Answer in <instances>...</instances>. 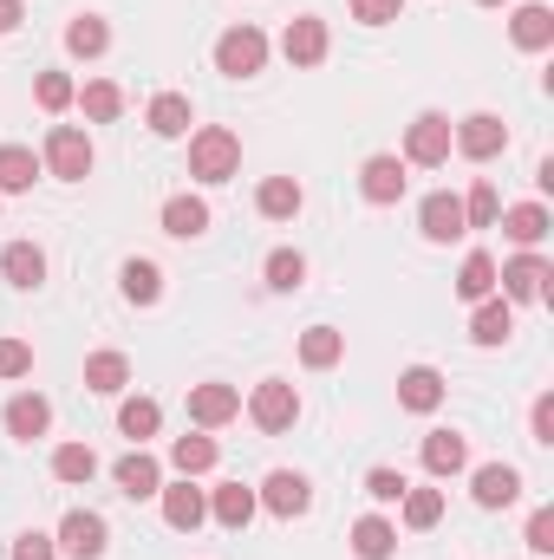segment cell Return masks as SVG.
<instances>
[{"label":"cell","instance_id":"ffe728a7","mask_svg":"<svg viewBox=\"0 0 554 560\" xmlns=\"http://www.w3.org/2000/svg\"><path fill=\"white\" fill-rule=\"evenodd\" d=\"M255 509H262V502H255V489H242V482H222V489L209 495V515H216L222 528H235V535L255 522Z\"/></svg>","mask_w":554,"mask_h":560},{"label":"cell","instance_id":"7a4b0ae2","mask_svg":"<svg viewBox=\"0 0 554 560\" xmlns=\"http://www.w3.org/2000/svg\"><path fill=\"white\" fill-rule=\"evenodd\" d=\"M262 66H268V33H262V26H229V33L216 39V72L255 79Z\"/></svg>","mask_w":554,"mask_h":560},{"label":"cell","instance_id":"ba28073f","mask_svg":"<svg viewBox=\"0 0 554 560\" xmlns=\"http://www.w3.org/2000/svg\"><path fill=\"white\" fill-rule=\"evenodd\" d=\"M417 229H424V242H457V235H470V222H463V196H450V189L424 196Z\"/></svg>","mask_w":554,"mask_h":560},{"label":"cell","instance_id":"8fae6325","mask_svg":"<svg viewBox=\"0 0 554 560\" xmlns=\"http://www.w3.org/2000/svg\"><path fill=\"white\" fill-rule=\"evenodd\" d=\"M496 280H503V293H509V300H542L554 275H549V261L529 248V255H516L509 268H496Z\"/></svg>","mask_w":554,"mask_h":560},{"label":"cell","instance_id":"4dcf8cb0","mask_svg":"<svg viewBox=\"0 0 554 560\" xmlns=\"http://www.w3.org/2000/svg\"><path fill=\"white\" fill-rule=\"evenodd\" d=\"M392 548H399V528H392V522L366 515V522L353 528V555L359 560H392Z\"/></svg>","mask_w":554,"mask_h":560},{"label":"cell","instance_id":"d590c367","mask_svg":"<svg viewBox=\"0 0 554 560\" xmlns=\"http://www.w3.org/2000/svg\"><path fill=\"white\" fill-rule=\"evenodd\" d=\"M53 476H59V482H92V476H99V456H92L85 443H59V450H53Z\"/></svg>","mask_w":554,"mask_h":560},{"label":"cell","instance_id":"60d3db41","mask_svg":"<svg viewBox=\"0 0 554 560\" xmlns=\"http://www.w3.org/2000/svg\"><path fill=\"white\" fill-rule=\"evenodd\" d=\"M300 280H307V261H300L293 248H275V255H268V287H275V293H300Z\"/></svg>","mask_w":554,"mask_h":560},{"label":"cell","instance_id":"5b68a950","mask_svg":"<svg viewBox=\"0 0 554 560\" xmlns=\"http://www.w3.org/2000/svg\"><path fill=\"white\" fill-rule=\"evenodd\" d=\"M249 418H255V430H287V423L300 418V392L287 385V378H262L255 385V398H249Z\"/></svg>","mask_w":554,"mask_h":560},{"label":"cell","instance_id":"ab89813d","mask_svg":"<svg viewBox=\"0 0 554 560\" xmlns=\"http://www.w3.org/2000/svg\"><path fill=\"white\" fill-rule=\"evenodd\" d=\"M457 293H463V300H489V293H496V261H489V255H470L463 275H457Z\"/></svg>","mask_w":554,"mask_h":560},{"label":"cell","instance_id":"4316f807","mask_svg":"<svg viewBox=\"0 0 554 560\" xmlns=\"http://www.w3.org/2000/svg\"><path fill=\"white\" fill-rule=\"evenodd\" d=\"M509 332H516V313H509V300H476L470 339H476V346H503Z\"/></svg>","mask_w":554,"mask_h":560},{"label":"cell","instance_id":"8d00e7d4","mask_svg":"<svg viewBox=\"0 0 554 560\" xmlns=\"http://www.w3.org/2000/svg\"><path fill=\"white\" fill-rule=\"evenodd\" d=\"M399 509H405V528H437L443 522V489H405Z\"/></svg>","mask_w":554,"mask_h":560},{"label":"cell","instance_id":"44dd1931","mask_svg":"<svg viewBox=\"0 0 554 560\" xmlns=\"http://www.w3.org/2000/svg\"><path fill=\"white\" fill-rule=\"evenodd\" d=\"M399 405H405V411H417V418H424V411H437V405H443V372L412 365V372L399 378Z\"/></svg>","mask_w":554,"mask_h":560},{"label":"cell","instance_id":"9a60e30c","mask_svg":"<svg viewBox=\"0 0 554 560\" xmlns=\"http://www.w3.org/2000/svg\"><path fill=\"white\" fill-rule=\"evenodd\" d=\"M163 235H176V242L209 235V202H203V196H170V202H163Z\"/></svg>","mask_w":554,"mask_h":560},{"label":"cell","instance_id":"4fadbf2b","mask_svg":"<svg viewBox=\"0 0 554 560\" xmlns=\"http://www.w3.org/2000/svg\"><path fill=\"white\" fill-rule=\"evenodd\" d=\"M235 411H242V392L235 385H196L189 392V423H203V430H222Z\"/></svg>","mask_w":554,"mask_h":560},{"label":"cell","instance_id":"cb8c5ba5","mask_svg":"<svg viewBox=\"0 0 554 560\" xmlns=\"http://www.w3.org/2000/svg\"><path fill=\"white\" fill-rule=\"evenodd\" d=\"M463 463H470V443H463L457 430H430V436H424V469H430V476H457Z\"/></svg>","mask_w":554,"mask_h":560},{"label":"cell","instance_id":"6da1fadb","mask_svg":"<svg viewBox=\"0 0 554 560\" xmlns=\"http://www.w3.org/2000/svg\"><path fill=\"white\" fill-rule=\"evenodd\" d=\"M235 170H242V138H235V131L203 125V131L189 138V176H196V183H229Z\"/></svg>","mask_w":554,"mask_h":560},{"label":"cell","instance_id":"74e56055","mask_svg":"<svg viewBox=\"0 0 554 560\" xmlns=\"http://www.w3.org/2000/svg\"><path fill=\"white\" fill-rule=\"evenodd\" d=\"M157 423H163V411H157V398H125V411H118V430H125L131 443H143V436H157Z\"/></svg>","mask_w":554,"mask_h":560},{"label":"cell","instance_id":"f907efd6","mask_svg":"<svg viewBox=\"0 0 554 560\" xmlns=\"http://www.w3.org/2000/svg\"><path fill=\"white\" fill-rule=\"evenodd\" d=\"M476 7H503V0H476Z\"/></svg>","mask_w":554,"mask_h":560},{"label":"cell","instance_id":"7bdbcfd3","mask_svg":"<svg viewBox=\"0 0 554 560\" xmlns=\"http://www.w3.org/2000/svg\"><path fill=\"white\" fill-rule=\"evenodd\" d=\"M33 372V346L26 339H0V378H26Z\"/></svg>","mask_w":554,"mask_h":560},{"label":"cell","instance_id":"7dc6e473","mask_svg":"<svg viewBox=\"0 0 554 560\" xmlns=\"http://www.w3.org/2000/svg\"><path fill=\"white\" fill-rule=\"evenodd\" d=\"M13 560H59V548H53V535H20Z\"/></svg>","mask_w":554,"mask_h":560},{"label":"cell","instance_id":"8992f818","mask_svg":"<svg viewBox=\"0 0 554 560\" xmlns=\"http://www.w3.org/2000/svg\"><path fill=\"white\" fill-rule=\"evenodd\" d=\"M105 541H112V528H105V515H92V509H72V515L59 522V535H53V548H66L72 560H99Z\"/></svg>","mask_w":554,"mask_h":560},{"label":"cell","instance_id":"e575fe53","mask_svg":"<svg viewBox=\"0 0 554 560\" xmlns=\"http://www.w3.org/2000/svg\"><path fill=\"white\" fill-rule=\"evenodd\" d=\"M79 105H85V118H92V125H112V118L125 112V92H118L112 79H92V85L79 92Z\"/></svg>","mask_w":554,"mask_h":560},{"label":"cell","instance_id":"5bb4252c","mask_svg":"<svg viewBox=\"0 0 554 560\" xmlns=\"http://www.w3.org/2000/svg\"><path fill=\"white\" fill-rule=\"evenodd\" d=\"M359 189H366V202H399L405 196V156H372L366 170H359Z\"/></svg>","mask_w":554,"mask_h":560},{"label":"cell","instance_id":"603a6c76","mask_svg":"<svg viewBox=\"0 0 554 560\" xmlns=\"http://www.w3.org/2000/svg\"><path fill=\"white\" fill-rule=\"evenodd\" d=\"M125 385H131V359H125V352H92V359H85V392L112 398V392H125Z\"/></svg>","mask_w":554,"mask_h":560},{"label":"cell","instance_id":"836d02e7","mask_svg":"<svg viewBox=\"0 0 554 560\" xmlns=\"http://www.w3.org/2000/svg\"><path fill=\"white\" fill-rule=\"evenodd\" d=\"M118 287H125V300H131V306H150V300L163 293V268H157V261H125Z\"/></svg>","mask_w":554,"mask_h":560},{"label":"cell","instance_id":"d6986e66","mask_svg":"<svg viewBox=\"0 0 554 560\" xmlns=\"http://www.w3.org/2000/svg\"><path fill=\"white\" fill-rule=\"evenodd\" d=\"M280 52H287L293 66H320V59H326V20H287Z\"/></svg>","mask_w":554,"mask_h":560},{"label":"cell","instance_id":"c3c4849f","mask_svg":"<svg viewBox=\"0 0 554 560\" xmlns=\"http://www.w3.org/2000/svg\"><path fill=\"white\" fill-rule=\"evenodd\" d=\"M529 423H535V443H554V398H535Z\"/></svg>","mask_w":554,"mask_h":560},{"label":"cell","instance_id":"681fc988","mask_svg":"<svg viewBox=\"0 0 554 560\" xmlns=\"http://www.w3.org/2000/svg\"><path fill=\"white\" fill-rule=\"evenodd\" d=\"M20 20H26V7H20V0H0V33H13Z\"/></svg>","mask_w":554,"mask_h":560},{"label":"cell","instance_id":"9c48e42d","mask_svg":"<svg viewBox=\"0 0 554 560\" xmlns=\"http://www.w3.org/2000/svg\"><path fill=\"white\" fill-rule=\"evenodd\" d=\"M268 515H280V522H293V515H307L313 509V489H307V476H293V469H275L268 482H262V495H255Z\"/></svg>","mask_w":554,"mask_h":560},{"label":"cell","instance_id":"ac0fdd59","mask_svg":"<svg viewBox=\"0 0 554 560\" xmlns=\"http://www.w3.org/2000/svg\"><path fill=\"white\" fill-rule=\"evenodd\" d=\"M509 33H516V46H522V52H549V46H554V13L542 7V0H529V7H516Z\"/></svg>","mask_w":554,"mask_h":560},{"label":"cell","instance_id":"bcb514c9","mask_svg":"<svg viewBox=\"0 0 554 560\" xmlns=\"http://www.w3.org/2000/svg\"><path fill=\"white\" fill-rule=\"evenodd\" d=\"M529 548H535V555H554V515L549 509L529 515Z\"/></svg>","mask_w":554,"mask_h":560},{"label":"cell","instance_id":"2e32d148","mask_svg":"<svg viewBox=\"0 0 554 560\" xmlns=\"http://www.w3.org/2000/svg\"><path fill=\"white\" fill-rule=\"evenodd\" d=\"M46 430H53V405H46L39 392H20V398L7 405V436L33 443V436H46Z\"/></svg>","mask_w":554,"mask_h":560},{"label":"cell","instance_id":"83f0119b","mask_svg":"<svg viewBox=\"0 0 554 560\" xmlns=\"http://www.w3.org/2000/svg\"><path fill=\"white\" fill-rule=\"evenodd\" d=\"M496 222H503V235H509V242H522V248H535V242L549 235V209H542V202H516V209H509V215H496Z\"/></svg>","mask_w":554,"mask_h":560},{"label":"cell","instance_id":"e0dca14e","mask_svg":"<svg viewBox=\"0 0 554 560\" xmlns=\"http://www.w3.org/2000/svg\"><path fill=\"white\" fill-rule=\"evenodd\" d=\"M112 482H118V489H125L131 502H143V495H157V489H163V469H157V456H143V450H131V456H118Z\"/></svg>","mask_w":554,"mask_h":560},{"label":"cell","instance_id":"52a82bcc","mask_svg":"<svg viewBox=\"0 0 554 560\" xmlns=\"http://www.w3.org/2000/svg\"><path fill=\"white\" fill-rule=\"evenodd\" d=\"M405 163H424V170L450 163V118L443 112H424L412 131H405Z\"/></svg>","mask_w":554,"mask_h":560},{"label":"cell","instance_id":"b9f144b4","mask_svg":"<svg viewBox=\"0 0 554 560\" xmlns=\"http://www.w3.org/2000/svg\"><path fill=\"white\" fill-rule=\"evenodd\" d=\"M72 98H79V92H72L66 72H39V105H46V112H66Z\"/></svg>","mask_w":554,"mask_h":560},{"label":"cell","instance_id":"ee69618b","mask_svg":"<svg viewBox=\"0 0 554 560\" xmlns=\"http://www.w3.org/2000/svg\"><path fill=\"white\" fill-rule=\"evenodd\" d=\"M405 489H412V482H405L399 469H372V476H366V495H372V502H399Z\"/></svg>","mask_w":554,"mask_h":560},{"label":"cell","instance_id":"7402d4cb","mask_svg":"<svg viewBox=\"0 0 554 560\" xmlns=\"http://www.w3.org/2000/svg\"><path fill=\"white\" fill-rule=\"evenodd\" d=\"M143 118H150V131H157V138H189V125H196V118H189V98H183V92H157Z\"/></svg>","mask_w":554,"mask_h":560},{"label":"cell","instance_id":"277c9868","mask_svg":"<svg viewBox=\"0 0 554 560\" xmlns=\"http://www.w3.org/2000/svg\"><path fill=\"white\" fill-rule=\"evenodd\" d=\"M450 143H457L470 163H489V156H503V150H509V125H503L496 112H470V118L450 131Z\"/></svg>","mask_w":554,"mask_h":560},{"label":"cell","instance_id":"d4e9b609","mask_svg":"<svg viewBox=\"0 0 554 560\" xmlns=\"http://www.w3.org/2000/svg\"><path fill=\"white\" fill-rule=\"evenodd\" d=\"M0 275L13 280L20 293H33V287L46 280V255H39L33 242H7V255H0Z\"/></svg>","mask_w":554,"mask_h":560},{"label":"cell","instance_id":"1f68e13d","mask_svg":"<svg viewBox=\"0 0 554 560\" xmlns=\"http://www.w3.org/2000/svg\"><path fill=\"white\" fill-rule=\"evenodd\" d=\"M112 46V26L99 20V13H79L72 26H66V52H79V59H99Z\"/></svg>","mask_w":554,"mask_h":560},{"label":"cell","instance_id":"30bf717a","mask_svg":"<svg viewBox=\"0 0 554 560\" xmlns=\"http://www.w3.org/2000/svg\"><path fill=\"white\" fill-rule=\"evenodd\" d=\"M163 495V522L176 528V535H196L203 522H209V495L203 489H189V476L183 482H170V489H157Z\"/></svg>","mask_w":554,"mask_h":560},{"label":"cell","instance_id":"7c38bea8","mask_svg":"<svg viewBox=\"0 0 554 560\" xmlns=\"http://www.w3.org/2000/svg\"><path fill=\"white\" fill-rule=\"evenodd\" d=\"M470 495H476V509H509V502L522 495V476H516L509 463H483V469L470 476Z\"/></svg>","mask_w":554,"mask_h":560},{"label":"cell","instance_id":"f35d334b","mask_svg":"<svg viewBox=\"0 0 554 560\" xmlns=\"http://www.w3.org/2000/svg\"><path fill=\"white\" fill-rule=\"evenodd\" d=\"M496 215H503V196H496V183H476V189L463 196V222H470V229H496Z\"/></svg>","mask_w":554,"mask_h":560},{"label":"cell","instance_id":"484cf974","mask_svg":"<svg viewBox=\"0 0 554 560\" xmlns=\"http://www.w3.org/2000/svg\"><path fill=\"white\" fill-rule=\"evenodd\" d=\"M39 176V156L26 143H0V196H26Z\"/></svg>","mask_w":554,"mask_h":560},{"label":"cell","instance_id":"f546056e","mask_svg":"<svg viewBox=\"0 0 554 560\" xmlns=\"http://www.w3.org/2000/svg\"><path fill=\"white\" fill-rule=\"evenodd\" d=\"M255 209H262L268 222H287V215H300V183H293V176H268V183L255 189Z\"/></svg>","mask_w":554,"mask_h":560},{"label":"cell","instance_id":"f1b7e54d","mask_svg":"<svg viewBox=\"0 0 554 560\" xmlns=\"http://www.w3.org/2000/svg\"><path fill=\"white\" fill-rule=\"evenodd\" d=\"M339 359H346V332H333V326H313V332H300V365L326 372V365H339Z\"/></svg>","mask_w":554,"mask_h":560},{"label":"cell","instance_id":"f6af8a7d","mask_svg":"<svg viewBox=\"0 0 554 560\" xmlns=\"http://www.w3.org/2000/svg\"><path fill=\"white\" fill-rule=\"evenodd\" d=\"M405 13V0H353V20H366V26H392Z\"/></svg>","mask_w":554,"mask_h":560},{"label":"cell","instance_id":"d6a6232c","mask_svg":"<svg viewBox=\"0 0 554 560\" xmlns=\"http://www.w3.org/2000/svg\"><path fill=\"white\" fill-rule=\"evenodd\" d=\"M170 463H176V476L216 469V436H176V443H170Z\"/></svg>","mask_w":554,"mask_h":560},{"label":"cell","instance_id":"3957f363","mask_svg":"<svg viewBox=\"0 0 554 560\" xmlns=\"http://www.w3.org/2000/svg\"><path fill=\"white\" fill-rule=\"evenodd\" d=\"M46 170L66 176V183H85V176H92V138H85L79 125H53V138H46Z\"/></svg>","mask_w":554,"mask_h":560}]
</instances>
